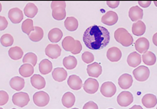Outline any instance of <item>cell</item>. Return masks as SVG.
Returning a JSON list of instances; mask_svg holds the SVG:
<instances>
[{
  "mask_svg": "<svg viewBox=\"0 0 157 109\" xmlns=\"http://www.w3.org/2000/svg\"><path fill=\"white\" fill-rule=\"evenodd\" d=\"M110 35L106 28L100 25H92L87 28L84 33L83 40L88 49L101 50L110 42Z\"/></svg>",
  "mask_w": 157,
  "mask_h": 109,
  "instance_id": "obj_1",
  "label": "cell"
},
{
  "mask_svg": "<svg viewBox=\"0 0 157 109\" xmlns=\"http://www.w3.org/2000/svg\"><path fill=\"white\" fill-rule=\"evenodd\" d=\"M62 47L67 52H71V54L77 55L82 50V45L81 41L75 40L71 36H67L63 39Z\"/></svg>",
  "mask_w": 157,
  "mask_h": 109,
  "instance_id": "obj_2",
  "label": "cell"
},
{
  "mask_svg": "<svg viewBox=\"0 0 157 109\" xmlns=\"http://www.w3.org/2000/svg\"><path fill=\"white\" fill-rule=\"evenodd\" d=\"M114 38L124 47H129L133 43V38L124 28H119L115 31Z\"/></svg>",
  "mask_w": 157,
  "mask_h": 109,
  "instance_id": "obj_3",
  "label": "cell"
},
{
  "mask_svg": "<svg viewBox=\"0 0 157 109\" xmlns=\"http://www.w3.org/2000/svg\"><path fill=\"white\" fill-rule=\"evenodd\" d=\"M29 101H30V98H29V94L26 92H17L14 94L12 96V103L20 107H23L27 105L29 103Z\"/></svg>",
  "mask_w": 157,
  "mask_h": 109,
  "instance_id": "obj_4",
  "label": "cell"
},
{
  "mask_svg": "<svg viewBox=\"0 0 157 109\" xmlns=\"http://www.w3.org/2000/svg\"><path fill=\"white\" fill-rule=\"evenodd\" d=\"M135 79L139 81H145L150 77V69L147 66H139L133 71Z\"/></svg>",
  "mask_w": 157,
  "mask_h": 109,
  "instance_id": "obj_5",
  "label": "cell"
},
{
  "mask_svg": "<svg viewBox=\"0 0 157 109\" xmlns=\"http://www.w3.org/2000/svg\"><path fill=\"white\" fill-rule=\"evenodd\" d=\"M49 101H50V97L46 92L40 91L34 94L33 101L35 104L38 107H44L48 104Z\"/></svg>",
  "mask_w": 157,
  "mask_h": 109,
  "instance_id": "obj_6",
  "label": "cell"
},
{
  "mask_svg": "<svg viewBox=\"0 0 157 109\" xmlns=\"http://www.w3.org/2000/svg\"><path fill=\"white\" fill-rule=\"evenodd\" d=\"M133 101V96L131 92L124 91L117 96V103L122 107H127Z\"/></svg>",
  "mask_w": 157,
  "mask_h": 109,
  "instance_id": "obj_7",
  "label": "cell"
},
{
  "mask_svg": "<svg viewBox=\"0 0 157 109\" xmlns=\"http://www.w3.org/2000/svg\"><path fill=\"white\" fill-rule=\"evenodd\" d=\"M101 92L106 98H111L117 92V87L111 81H106L101 86Z\"/></svg>",
  "mask_w": 157,
  "mask_h": 109,
  "instance_id": "obj_8",
  "label": "cell"
},
{
  "mask_svg": "<svg viewBox=\"0 0 157 109\" xmlns=\"http://www.w3.org/2000/svg\"><path fill=\"white\" fill-rule=\"evenodd\" d=\"M83 87H84V90L87 93L92 95V94L96 93L98 91L99 83H98V80L95 78H87L84 82Z\"/></svg>",
  "mask_w": 157,
  "mask_h": 109,
  "instance_id": "obj_9",
  "label": "cell"
},
{
  "mask_svg": "<svg viewBox=\"0 0 157 109\" xmlns=\"http://www.w3.org/2000/svg\"><path fill=\"white\" fill-rule=\"evenodd\" d=\"M9 18L14 24H18L23 19V12L18 8H12L9 11Z\"/></svg>",
  "mask_w": 157,
  "mask_h": 109,
  "instance_id": "obj_10",
  "label": "cell"
},
{
  "mask_svg": "<svg viewBox=\"0 0 157 109\" xmlns=\"http://www.w3.org/2000/svg\"><path fill=\"white\" fill-rule=\"evenodd\" d=\"M45 54L47 56L52 59L58 58L61 54V49L57 44H50L45 49Z\"/></svg>",
  "mask_w": 157,
  "mask_h": 109,
  "instance_id": "obj_11",
  "label": "cell"
},
{
  "mask_svg": "<svg viewBox=\"0 0 157 109\" xmlns=\"http://www.w3.org/2000/svg\"><path fill=\"white\" fill-rule=\"evenodd\" d=\"M135 48L139 53H146L147 52H148V49L150 48V41L147 38L141 37V38H138L135 42Z\"/></svg>",
  "mask_w": 157,
  "mask_h": 109,
  "instance_id": "obj_12",
  "label": "cell"
},
{
  "mask_svg": "<svg viewBox=\"0 0 157 109\" xmlns=\"http://www.w3.org/2000/svg\"><path fill=\"white\" fill-rule=\"evenodd\" d=\"M118 21V15L113 11H109L101 18V21L107 25H113Z\"/></svg>",
  "mask_w": 157,
  "mask_h": 109,
  "instance_id": "obj_13",
  "label": "cell"
},
{
  "mask_svg": "<svg viewBox=\"0 0 157 109\" xmlns=\"http://www.w3.org/2000/svg\"><path fill=\"white\" fill-rule=\"evenodd\" d=\"M87 72L91 78H98L102 73V67L98 62H93L87 65Z\"/></svg>",
  "mask_w": 157,
  "mask_h": 109,
  "instance_id": "obj_14",
  "label": "cell"
},
{
  "mask_svg": "<svg viewBox=\"0 0 157 109\" xmlns=\"http://www.w3.org/2000/svg\"><path fill=\"white\" fill-rule=\"evenodd\" d=\"M129 17L133 21H140L144 17V10L140 6H133L130 9L129 11Z\"/></svg>",
  "mask_w": 157,
  "mask_h": 109,
  "instance_id": "obj_15",
  "label": "cell"
},
{
  "mask_svg": "<svg viewBox=\"0 0 157 109\" xmlns=\"http://www.w3.org/2000/svg\"><path fill=\"white\" fill-rule=\"evenodd\" d=\"M67 84H68L71 88L75 91L80 90L82 88V86L84 85L81 78L76 75H71L68 77Z\"/></svg>",
  "mask_w": 157,
  "mask_h": 109,
  "instance_id": "obj_16",
  "label": "cell"
},
{
  "mask_svg": "<svg viewBox=\"0 0 157 109\" xmlns=\"http://www.w3.org/2000/svg\"><path fill=\"white\" fill-rule=\"evenodd\" d=\"M133 77L130 74H123L118 79V84L122 89H128L133 84Z\"/></svg>",
  "mask_w": 157,
  "mask_h": 109,
  "instance_id": "obj_17",
  "label": "cell"
},
{
  "mask_svg": "<svg viewBox=\"0 0 157 109\" xmlns=\"http://www.w3.org/2000/svg\"><path fill=\"white\" fill-rule=\"evenodd\" d=\"M107 57L108 60H110L112 62H116L121 60L122 57V52L121 49L117 47H112L109 49L107 52Z\"/></svg>",
  "mask_w": 157,
  "mask_h": 109,
  "instance_id": "obj_18",
  "label": "cell"
},
{
  "mask_svg": "<svg viewBox=\"0 0 157 109\" xmlns=\"http://www.w3.org/2000/svg\"><path fill=\"white\" fill-rule=\"evenodd\" d=\"M31 84L36 89L41 90L45 87V79L40 75H33L31 77Z\"/></svg>",
  "mask_w": 157,
  "mask_h": 109,
  "instance_id": "obj_19",
  "label": "cell"
},
{
  "mask_svg": "<svg viewBox=\"0 0 157 109\" xmlns=\"http://www.w3.org/2000/svg\"><path fill=\"white\" fill-rule=\"evenodd\" d=\"M141 55L138 52H133L130 53L127 57V64L129 66L133 68H137L141 63Z\"/></svg>",
  "mask_w": 157,
  "mask_h": 109,
  "instance_id": "obj_20",
  "label": "cell"
},
{
  "mask_svg": "<svg viewBox=\"0 0 157 109\" xmlns=\"http://www.w3.org/2000/svg\"><path fill=\"white\" fill-rule=\"evenodd\" d=\"M142 103L147 108H152L157 104V98L156 95L153 94H147L142 98Z\"/></svg>",
  "mask_w": 157,
  "mask_h": 109,
  "instance_id": "obj_21",
  "label": "cell"
},
{
  "mask_svg": "<svg viewBox=\"0 0 157 109\" xmlns=\"http://www.w3.org/2000/svg\"><path fill=\"white\" fill-rule=\"evenodd\" d=\"M52 77L54 80L58 82H61L66 80L67 77V72L63 68H56L52 72Z\"/></svg>",
  "mask_w": 157,
  "mask_h": 109,
  "instance_id": "obj_22",
  "label": "cell"
},
{
  "mask_svg": "<svg viewBox=\"0 0 157 109\" xmlns=\"http://www.w3.org/2000/svg\"><path fill=\"white\" fill-rule=\"evenodd\" d=\"M10 87L15 91H21L25 87V80L21 77L15 76L11 78L9 81Z\"/></svg>",
  "mask_w": 157,
  "mask_h": 109,
  "instance_id": "obj_23",
  "label": "cell"
},
{
  "mask_svg": "<svg viewBox=\"0 0 157 109\" xmlns=\"http://www.w3.org/2000/svg\"><path fill=\"white\" fill-rule=\"evenodd\" d=\"M62 104L67 108H70L75 104V96L73 93L67 91L64 94L62 98H61Z\"/></svg>",
  "mask_w": 157,
  "mask_h": 109,
  "instance_id": "obj_24",
  "label": "cell"
},
{
  "mask_svg": "<svg viewBox=\"0 0 157 109\" xmlns=\"http://www.w3.org/2000/svg\"><path fill=\"white\" fill-rule=\"evenodd\" d=\"M48 35L49 41L53 43H57L61 41L63 36V32L61 29L55 28V29H52L49 31Z\"/></svg>",
  "mask_w": 157,
  "mask_h": 109,
  "instance_id": "obj_25",
  "label": "cell"
},
{
  "mask_svg": "<svg viewBox=\"0 0 157 109\" xmlns=\"http://www.w3.org/2000/svg\"><path fill=\"white\" fill-rule=\"evenodd\" d=\"M132 32L134 35L136 36H141L144 35L146 32V25L144 21H138L133 23L132 26Z\"/></svg>",
  "mask_w": 157,
  "mask_h": 109,
  "instance_id": "obj_26",
  "label": "cell"
},
{
  "mask_svg": "<svg viewBox=\"0 0 157 109\" xmlns=\"http://www.w3.org/2000/svg\"><path fill=\"white\" fill-rule=\"evenodd\" d=\"M38 12V7L32 2L28 3L24 8L25 15L27 17H29V18H31V19H32V18H34V17L37 15Z\"/></svg>",
  "mask_w": 157,
  "mask_h": 109,
  "instance_id": "obj_27",
  "label": "cell"
},
{
  "mask_svg": "<svg viewBox=\"0 0 157 109\" xmlns=\"http://www.w3.org/2000/svg\"><path fill=\"white\" fill-rule=\"evenodd\" d=\"M52 17L58 21L64 19L66 18L65 7L64 6H58L52 9Z\"/></svg>",
  "mask_w": 157,
  "mask_h": 109,
  "instance_id": "obj_28",
  "label": "cell"
},
{
  "mask_svg": "<svg viewBox=\"0 0 157 109\" xmlns=\"http://www.w3.org/2000/svg\"><path fill=\"white\" fill-rule=\"evenodd\" d=\"M64 26L66 29L70 32H74L78 28V21L75 17H67L64 21Z\"/></svg>",
  "mask_w": 157,
  "mask_h": 109,
  "instance_id": "obj_29",
  "label": "cell"
},
{
  "mask_svg": "<svg viewBox=\"0 0 157 109\" xmlns=\"http://www.w3.org/2000/svg\"><path fill=\"white\" fill-rule=\"evenodd\" d=\"M29 38L31 39V41H35V42H38L40 41L44 37V32H43V29H41L39 26H35V30L29 35Z\"/></svg>",
  "mask_w": 157,
  "mask_h": 109,
  "instance_id": "obj_30",
  "label": "cell"
},
{
  "mask_svg": "<svg viewBox=\"0 0 157 109\" xmlns=\"http://www.w3.org/2000/svg\"><path fill=\"white\" fill-rule=\"evenodd\" d=\"M19 74L24 78L31 77L34 74V66L30 64H23L19 68Z\"/></svg>",
  "mask_w": 157,
  "mask_h": 109,
  "instance_id": "obj_31",
  "label": "cell"
},
{
  "mask_svg": "<svg viewBox=\"0 0 157 109\" xmlns=\"http://www.w3.org/2000/svg\"><path fill=\"white\" fill-rule=\"evenodd\" d=\"M52 71V61L48 59H43L39 63V72L42 75H48Z\"/></svg>",
  "mask_w": 157,
  "mask_h": 109,
  "instance_id": "obj_32",
  "label": "cell"
},
{
  "mask_svg": "<svg viewBox=\"0 0 157 109\" xmlns=\"http://www.w3.org/2000/svg\"><path fill=\"white\" fill-rule=\"evenodd\" d=\"M78 64V61L75 57L73 55H69V56L65 57L63 59V65L68 70H71L74 69Z\"/></svg>",
  "mask_w": 157,
  "mask_h": 109,
  "instance_id": "obj_33",
  "label": "cell"
},
{
  "mask_svg": "<svg viewBox=\"0 0 157 109\" xmlns=\"http://www.w3.org/2000/svg\"><path fill=\"white\" fill-rule=\"evenodd\" d=\"M142 60L144 64L147 65H153L156 61V57L153 52H147L146 53L143 54Z\"/></svg>",
  "mask_w": 157,
  "mask_h": 109,
  "instance_id": "obj_34",
  "label": "cell"
},
{
  "mask_svg": "<svg viewBox=\"0 0 157 109\" xmlns=\"http://www.w3.org/2000/svg\"><path fill=\"white\" fill-rule=\"evenodd\" d=\"M9 55L12 60H18L22 58L23 51L18 46H15V47L10 48L9 50Z\"/></svg>",
  "mask_w": 157,
  "mask_h": 109,
  "instance_id": "obj_35",
  "label": "cell"
},
{
  "mask_svg": "<svg viewBox=\"0 0 157 109\" xmlns=\"http://www.w3.org/2000/svg\"><path fill=\"white\" fill-rule=\"evenodd\" d=\"M21 30L26 35H29L34 30H35V27L33 25V21L31 18H27L23 21L22 25H21Z\"/></svg>",
  "mask_w": 157,
  "mask_h": 109,
  "instance_id": "obj_36",
  "label": "cell"
},
{
  "mask_svg": "<svg viewBox=\"0 0 157 109\" xmlns=\"http://www.w3.org/2000/svg\"><path fill=\"white\" fill-rule=\"evenodd\" d=\"M37 61H38V57L33 52H29L25 54L22 60L24 64H30L33 66L36 65Z\"/></svg>",
  "mask_w": 157,
  "mask_h": 109,
  "instance_id": "obj_37",
  "label": "cell"
},
{
  "mask_svg": "<svg viewBox=\"0 0 157 109\" xmlns=\"http://www.w3.org/2000/svg\"><path fill=\"white\" fill-rule=\"evenodd\" d=\"M0 41H1V44L2 46L9 47V46H12L14 43V38L10 34H4L1 36Z\"/></svg>",
  "mask_w": 157,
  "mask_h": 109,
  "instance_id": "obj_38",
  "label": "cell"
},
{
  "mask_svg": "<svg viewBox=\"0 0 157 109\" xmlns=\"http://www.w3.org/2000/svg\"><path fill=\"white\" fill-rule=\"evenodd\" d=\"M82 60L84 62L87 63V64H90L94 60V55L90 52H84L82 54Z\"/></svg>",
  "mask_w": 157,
  "mask_h": 109,
  "instance_id": "obj_39",
  "label": "cell"
},
{
  "mask_svg": "<svg viewBox=\"0 0 157 109\" xmlns=\"http://www.w3.org/2000/svg\"><path fill=\"white\" fill-rule=\"evenodd\" d=\"M9 101V95L5 91H0V105H4Z\"/></svg>",
  "mask_w": 157,
  "mask_h": 109,
  "instance_id": "obj_40",
  "label": "cell"
},
{
  "mask_svg": "<svg viewBox=\"0 0 157 109\" xmlns=\"http://www.w3.org/2000/svg\"><path fill=\"white\" fill-rule=\"evenodd\" d=\"M83 109H99L98 108V105L94 101H90L86 103L83 107Z\"/></svg>",
  "mask_w": 157,
  "mask_h": 109,
  "instance_id": "obj_41",
  "label": "cell"
},
{
  "mask_svg": "<svg viewBox=\"0 0 157 109\" xmlns=\"http://www.w3.org/2000/svg\"><path fill=\"white\" fill-rule=\"evenodd\" d=\"M8 21L4 16H0V31H3L7 28Z\"/></svg>",
  "mask_w": 157,
  "mask_h": 109,
  "instance_id": "obj_42",
  "label": "cell"
},
{
  "mask_svg": "<svg viewBox=\"0 0 157 109\" xmlns=\"http://www.w3.org/2000/svg\"><path fill=\"white\" fill-rule=\"evenodd\" d=\"M58 6H64V7H66V2L64 1H53L51 3V8H52V9H53L55 7H58Z\"/></svg>",
  "mask_w": 157,
  "mask_h": 109,
  "instance_id": "obj_43",
  "label": "cell"
},
{
  "mask_svg": "<svg viewBox=\"0 0 157 109\" xmlns=\"http://www.w3.org/2000/svg\"><path fill=\"white\" fill-rule=\"evenodd\" d=\"M107 5L109 6V7L112 8V9H115V8L118 7L120 5V2L119 1H107Z\"/></svg>",
  "mask_w": 157,
  "mask_h": 109,
  "instance_id": "obj_44",
  "label": "cell"
},
{
  "mask_svg": "<svg viewBox=\"0 0 157 109\" xmlns=\"http://www.w3.org/2000/svg\"><path fill=\"white\" fill-rule=\"evenodd\" d=\"M138 4L140 5V6H141V7L143 8H147L149 7V6L151 5V2L150 1H139L138 2Z\"/></svg>",
  "mask_w": 157,
  "mask_h": 109,
  "instance_id": "obj_45",
  "label": "cell"
},
{
  "mask_svg": "<svg viewBox=\"0 0 157 109\" xmlns=\"http://www.w3.org/2000/svg\"><path fill=\"white\" fill-rule=\"evenodd\" d=\"M153 42L155 45L157 46V32L155 33L153 36Z\"/></svg>",
  "mask_w": 157,
  "mask_h": 109,
  "instance_id": "obj_46",
  "label": "cell"
},
{
  "mask_svg": "<svg viewBox=\"0 0 157 109\" xmlns=\"http://www.w3.org/2000/svg\"><path fill=\"white\" fill-rule=\"evenodd\" d=\"M130 109H144L140 105H133Z\"/></svg>",
  "mask_w": 157,
  "mask_h": 109,
  "instance_id": "obj_47",
  "label": "cell"
},
{
  "mask_svg": "<svg viewBox=\"0 0 157 109\" xmlns=\"http://www.w3.org/2000/svg\"><path fill=\"white\" fill-rule=\"evenodd\" d=\"M154 4H155V6L157 7V1H154Z\"/></svg>",
  "mask_w": 157,
  "mask_h": 109,
  "instance_id": "obj_48",
  "label": "cell"
},
{
  "mask_svg": "<svg viewBox=\"0 0 157 109\" xmlns=\"http://www.w3.org/2000/svg\"><path fill=\"white\" fill-rule=\"evenodd\" d=\"M72 109H79V108H78V107H75V108H72Z\"/></svg>",
  "mask_w": 157,
  "mask_h": 109,
  "instance_id": "obj_49",
  "label": "cell"
},
{
  "mask_svg": "<svg viewBox=\"0 0 157 109\" xmlns=\"http://www.w3.org/2000/svg\"><path fill=\"white\" fill-rule=\"evenodd\" d=\"M0 109H3V108H2V107H0Z\"/></svg>",
  "mask_w": 157,
  "mask_h": 109,
  "instance_id": "obj_50",
  "label": "cell"
},
{
  "mask_svg": "<svg viewBox=\"0 0 157 109\" xmlns=\"http://www.w3.org/2000/svg\"><path fill=\"white\" fill-rule=\"evenodd\" d=\"M108 109H113V108H108Z\"/></svg>",
  "mask_w": 157,
  "mask_h": 109,
  "instance_id": "obj_51",
  "label": "cell"
},
{
  "mask_svg": "<svg viewBox=\"0 0 157 109\" xmlns=\"http://www.w3.org/2000/svg\"><path fill=\"white\" fill-rule=\"evenodd\" d=\"M12 109H15V108H12Z\"/></svg>",
  "mask_w": 157,
  "mask_h": 109,
  "instance_id": "obj_52",
  "label": "cell"
},
{
  "mask_svg": "<svg viewBox=\"0 0 157 109\" xmlns=\"http://www.w3.org/2000/svg\"><path fill=\"white\" fill-rule=\"evenodd\" d=\"M156 109H157V107H156Z\"/></svg>",
  "mask_w": 157,
  "mask_h": 109,
  "instance_id": "obj_53",
  "label": "cell"
}]
</instances>
